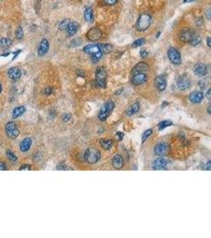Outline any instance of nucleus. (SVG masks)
I'll return each instance as SVG.
<instances>
[{
	"label": "nucleus",
	"instance_id": "obj_1",
	"mask_svg": "<svg viewBox=\"0 0 211 238\" xmlns=\"http://www.w3.org/2000/svg\"><path fill=\"white\" fill-rule=\"evenodd\" d=\"M151 16L149 15V14L144 13V14H141L139 16L138 19L137 20V22H136L135 27L138 31H145V30H146L149 27V26L151 25Z\"/></svg>",
	"mask_w": 211,
	"mask_h": 238
},
{
	"label": "nucleus",
	"instance_id": "obj_2",
	"mask_svg": "<svg viewBox=\"0 0 211 238\" xmlns=\"http://www.w3.org/2000/svg\"><path fill=\"white\" fill-rule=\"evenodd\" d=\"M101 152L98 149L94 148H89L86 149L84 154V159L85 161L89 164H96L101 159Z\"/></svg>",
	"mask_w": 211,
	"mask_h": 238
},
{
	"label": "nucleus",
	"instance_id": "obj_3",
	"mask_svg": "<svg viewBox=\"0 0 211 238\" xmlns=\"http://www.w3.org/2000/svg\"><path fill=\"white\" fill-rule=\"evenodd\" d=\"M115 108V104L112 101H108V102H105L103 106H102L101 111H100L99 115L98 117L101 121H105L107 118L108 117V116L110 115V114L112 113V111H113V109Z\"/></svg>",
	"mask_w": 211,
	"mask_h": 238
},
{
	"label": "nucleus",
	"instance_id": "obj_4",
	"mask_svg": "<svg viewBox=\"0 0 211 238\" xmlns=\"http://www.w3.org/2000/svg\"><path fill=\"white\" fill-rule=\"evenodd\" d=\"M96 81L100 87H106V72L103 67H98L96 69Z\"/></svg>",
	"mask_w": 211,
	"mask_h": 238
},
{
	"label": "nucleus",
	"instance_id": "obj_5",
	"mask_svg": "<svg viewBox=\"0 0 211 238\" xmlns=\"http://www.w3.org/2000/svg\"><path fill=\"white\" fill-rule=\"evenodd\" d=\"M196 33L190 29H184L180 33V39L185 43H190L196 36Z\"/></svg>",
	"mask_w": 211,
	"mask_h": 238
},
{
	"label": "nucleus",
	"instance_id": "obj_6",
	"mask_svg": "<svg viewBox=\"0 0 211 238\" xmlns=\"http://www.w3.org/2000/svg\"><path fill=\"white\" fill-rule=\"evenodd\" d=\"M168 57L169 58L170 61L174 64H181L182 60H181V54L180 52L177 50L175 48H170L168 51Z\"/></svg>",
	"mask_w": 211,
	"mask_h": 238
},
{
	"label": "nucleus",
	"instance_id": "obj_7",
	"mask_svg": "<svg viewBox=\"0 0 211 238\" xmlns=\"http://www.w3.org/2000/svg\"><path fill=\"white\" fill-rule=\"evenodd\" d=\"M169 152V146L166 143H159L155 146L154 152L157 156H163L167 155Z\"/></svg>",
	"mask_w": 211,
	"mask_h": 238
},
{
	"label": "nucleus",
	"instance_id": "obj_8",
	"mask_svg": "<svg viewBox=\"0 0 211 238\" xmlns=\"http://www.w3.org/2000/svg\"><path fill=\"white\" fill-rule=\"evenodd\" d=\"M203 98H204V95L203 92H199V91H195V92H191L189 95V100L192 103L198 104L203 102Z\"/></svg>",
	"mask_w": 211,
	"mask_h": 238
},
{
	"label": "nucleus",
	"instance_id": "obj_9",
	"mask_svg": "<svg viewBox=\"0 0 211 238\" xmlns=\"http://www.w3.org/2000/svg\"><path fill=\"white\" fill-rule=\"evenodd\" d=\"M102 33L97 28H92L87 33V37L92 42H96L101 37Z\"/></svg>",
	"mask_w": 211,
	"mask_h": 238
},
{
	"label": "nucleus",
	"instance_id": "obj_10",
	"mask_svg": "<svg viewBox=\"0 0 211 238\" xmlns=\"http://www.w3.org/2000/svg\"><path fill=\"white\" fill-rule=\"evenodd\" d=\"M153 169L160 170L163 169L168 165V161L163 157H158L153 162Z\"/></svg>",
	"mask_w": 211,
	"mask_h": 238
},
{
	"label": "nucleus",
	"instance_id": "obj_11",
	"mask_svg": "<svg viewBox=\"0 0 211 238\" xmlns=\"http://www.w3.org/2000/svg\"><path fill=\"white\" fill-rule=\"evenodd\" d=\"M177 85H178V87L180 88V90H187L190 87V79L187 76H181V77L179 78L178 81H177Z\"/></svg>",
	"mask_w": 211,
	"mask_h": 238
},
{
	"label": "nucleus",
	"instance_id": "obj_12",
	"mask_svg": "<svg viewBox=\"0 0 211 238\" xmlns=\"http://www.w3.org/2000/svg\"><path fill=\"white\" fill-rule=\"evenodd\" d=\"M147 81V76L144 73H138L134 75L131 79V82L134 85H142Z\"/></svg>",
	"mask_w": 211,
	"mask_h": 238
},
{
	"label": "nucleus",
	"instance_id": "obj_13",
	"mask_svg": "<svg viewBox=\"0 0 211 238\" xmlns=\"http://www.w3.org/2000/svg\"><path fill=\"white\" fill-rule=\"evenodd\" d=\"M48 49H49V42L47 39H43L38 48V55L40 57H43L48 52Z\"/></svg>",
	"mask_w": 211,
	"mask_h": 238
},
{
	"label": "nucleus",
	"instance_id": "obj_14",
	"mask_svg": "<svg viewBox=\"0 0 211 238\" xmlns=\"http://www.w3.org/2000/svg\"><path fill=\"white\" fill-rule=\"evenodd\" d=\"M149 68V67L147 64H146L145 62H140L134 66L131 72H132L133 75L138 74V73H144L145 72L148 71Z\"/></svg>",
	"mask_w": 211,
	"mask_h": 238
},
{
	"label": "nucleus",
	"instance_id": "obj_15",
	"mask_svg": "<svg viewBox=\"0 0 211 238\" xmlns=\"http://www.w3.org/2000/svg\"><path fill=\"white\" fill-rule=\"evenodd\" d=\"M8 76L10 79H13V80H17V79H20V77L21 76V69L17 67H11L9 69Z\"/></svg>",
	"mask_w": 211,
	"mask_h": 238
},
{
	"label": "nucleus",
	"instance_id": "obj_16",
	"mask_svg": "<svg viewBox=\"0 0 211 238\" xmlns=\"http://www.w3.org/2000/svg\"><path fill=\"white\" fill-rule=\"evenodd\" d=\"M194 72L198 76H204L207 74V67L205 64H199L195 65L194 68Z\"/></svg>",
	"mask_w": 211,
	"mask_h": 238
},
{
	"label": "nucleus",
	"instance_id": "obj_17",
	"mask_svg": "<svg viewBox=\"0 0 211 238\" xmlns=\"http://www.w3.org/2000/svg\"><path fill=\"white\" fill-rule=\"evenodd\" d=\"M155 84H156V87H157V89L161 92H163V91L165 90V88H166V80H165V77L162 76H159L155 79Z\"/></svg>",
	"mask_w": 211,
	"mask_h": 238
},
{
	"label": "nucleus",
	"instance_id": "obj_18",
	"mask_svg": "<svg viewBox=\"0 0 211 238\" xmlns=\"http://www.w3.org/2000/svg\"><path fill=\"white\" fill-rule=\"evenodd\" d=\"M112 165L115 169H120L124 166V159L122 156L120 154H116L112 158Z\"/></svg>",
	"mask_w": 211,
	"mask_h": 238
},
{
	"label": "nucleus",
	"instance_id": "obj_19",
	"mask_svg": "<svg viewBox=\"0 0 211 238\" xmlns=\"http://www.w3.org/2000/svg\"><path fill=\"white\" fill-rule=\"evenodd\" d=\"M32 143H33V141H32L31 138H29V137L25 138L24 140H23L21 142V144H20V149H21V152H28V151L29 150L30 147H31Z\"/></svg>",
	"mask_w": 211,
	"mask_h": 238
},
{
	"label": "nucleus",
	"instance_id": "obj_20",
	"mask_svg": "<svg viewBox=\"0 0 211 238\" xmlns=\"http://www.w3.org/2000/svg\"><path fill=\"white\" fill-rule=\"evenodd\" d=\"M77 29H78V24L77 22H70L68 26H67V29H66V31H67L69 36L72 37L77 33Z\"/></svg>",
	"mask_w": 211,
	"mask_h": 238
},
{
	"label": "nucleus",
	"instance_id": "obj_21",
	"mask_svg": "<svg viewBox=\"0 0 211 238\" xmlns=\"http://www.w3.org/2000/svg\"><path fill=\"white\" fill-rule=\"evenodd\" d=\"M83 50H84V52H86V53L93 54L97 52H100V51H101V48H100L98 45H87L86 46H85Z\"/></svg>",
	"mask_w": 211,
	"mask_h": 238
},
{
	"label": "nucleus",
	"instance_id": "obj_22",
	"mask_svg": "<svg viewBox=\"0 0 211 238\" xmlns=\"http://www.w3.org/2000/svg\"><path fill=\"white\" fill-rule=\"evenodd\" d=\"M139 108H140V104H139L138 102H136L135 103L132 104L130 107H129L128 108H127V111H126V114L129 116L133 115V114H134L139 111Z\"/></svg>",
	"mask_w": 211,
	"mask_h": 238
},
{
	"label": "nucleus",
	"instance_id": "obj_23",
	"mask_svg": "<svg viewBox=\"0 0 211 238\" xmlns=\"http://www.w3.org/2000/svg\"><path fill=\"white\" fill-rule=\"evenodd\" d=\"M26 112V107L23 106H20V107H17L14 108L12 113L13 118H17V117H21L24 113Z\"/></svg>",
	"mask_w": 211,
	"mask_h": 238
},
{
	"label": "nucleus",
	"instance_id": "obj_24",
	"mask_svg": "<svg viewBox=\"0 0 211 238\" xmlns=\"http://www.w3.org/2000/svg\"><path fill=\"white\" fill-rule=\"evenodd\" d=\"M84 17L87 22H91L93 20V11L91 7H87L84 12Z\"/></svg>",
	"mask_w": 211,
	"mask_h": 238
},
{
	"label": "nucleus",
	"instance_id": "obj_25",
	"mask_svg": "<svg viewBox=\"0 0 211 238\" xmlns=\"http://www.w3.org/2000/svg\"><path fill=\"white\" fill-rule=\"evenodd\" d=\"M100 144L102 146V148H104L106 150H109L110 148H112L113 141H112V139H104L103 138V139H101Z\"/></svg>",
	"mask_w": 211,
	"mask_h": 238
},
{
	"label": "nucleus",
	"instance_id": "obj_26",
	"mask_svg": "<svg viewBox=\"0 0 211 238\" xmlns=\"http://www.w3.org/2000/svg\"><path fill=\"white\" fill-rule=\"evenodd\" d=\"M99 45L100 48H101V51L102 52V53H108L111 51L112 50V45H110V44H100Z\"/></svg>",
	"mask_w": 211,
	"mask_h": 238
},
{
	"label": "nucleus",
	"instance_id": "obj_27",
	"mask_svg": "<svg viewBox=\"0 0 211 238\" xmlns=\"http://www.w3.org/2000/svg\"><path fill=\"white\" fill-rule=\"evenodd\" d=\"M7 134L11 139H15V138H17L19 136L20 132H19V130H17V128H15V129H13V130H7Z\"/></svg>",
	"mask_w": 211,
	"mask_h": 238
},
{
	"label": "nucleus",
	"instance_id": "obj_28",
	"mask_svg": "<svg viewBox=\"0 0 211 238\" xmlns=\"http://www.w3.org/2000/svg\"><path fill=\"white\" fill-rule=\"evenodd\" d=\"M173 124L172 123V121H170V120H164V121H161V122L158 124V129H159L160 130H164V129H165V128L168 127V126H172V125Z\"/></svg>",
	"mask_w": 211,
	"mask_h": 238
},
{
	"label": "nucleus",
	"instance_id": "obj_29",
	"mask_svg": "<svg viewBox=\"0 0 211 238\" xmlns=\"http://www.w3.org/2000/svg\"><path fill=\"white\" fill-rule=\"evenodd\" d=\"M12 45V41L9 38H2L0 40V46L3 48H8Z\"/></svg>",
	"mask_w": 211,
	"mask_h": 238
},
{
	"label": "nucleus",
	"instance_id": "obj_30",
	"mask_svg": "<svg viewBox=\"0 0 211 238\" xmlns=\"http://www.w3.org/2000/svg\"><path fill=\"white\" fill-rule=\"evenodd\" d=\"M70 22V20L69 18H67V19H64L63 21H62L61 22L59 23V29H60V30H66L67 28V26H68L69 23Z\"/></svg>",
	"mask_w": 211,
	"mask_h": 238
},
{
	"label": "nucleus",
	"instance_id": "obj_31",
	"mask_svg": "<svg viewBox=\"0 0 211 238\" xmlns=\"http://www.w3.org/2000/svg\"><path fill=\"white\" fill-rule=\"evenodd\" d=\"M145 43H146V40L144 38H139V39L136 40L135 42H134V43L132 44V47L133 48H138V47L143 45Z\"/></svg>",
	"mask_w": 211,
	"mask_h": 238
},
{
	"label": "nucleus",
	"instance_id": "obj_32",
	"mask_svg": "<svg viewBox=\"0 0 211 238\" xmlns=\"http://www.w3.org/2000/svg\"><path fill=\"white\" fill-rule=\"evenodd\" d=\"M102 52H96V53H93L92 54V61H93V62H97V61H99L101 59L102 57Z\"/></svg>",
	"mask_w": 211,
	"mask_h": 238
},
{
	"label": "nucleus",
	"instance_id": "obj_33",
	"mask_svg": "<svg viewBox=\"0 0 211 238\" xmlns=\"http://www.w3.org/2000/svg\"><path fill=\"white\" fill-rule=\"evenodd\" d=\"M152 133H153V130H152L151 129L146 130V131H145L144 133H143V138H142V140H143V143H144V142L146 141V140H147L148 137H149V136L152 134Z\"/></svg>",
	"mask_w": 211,
	"mask_h": 238
},
{
	"label": "nucleus",
	"instance_id": "obj_34",
	"mask_svg": "<svg viewBox=\"0 0 211 238\" xmlns=\"http://www.w3.org/2000/svg\"><path fill=\"white\" fill-rule=\"evenodd\" d=\"M7 156L8 157V159L12 162H16L17 161V158L11 150H7Z\"/></svg>",
	"mask_w": 211,
	"mask_h": 238
},
{
	"label": "nucleus",
	"instance_id": "obj_35",
	"mask_svg": "<svg viewBox=\"0 0 211 238\" xmlns=\"http://www.w3.org/2000/svg\"><path fill=\"white\" fill-rule=\"evenodd\" d=\"M201 42H202V38H201V37L199 36V35H196L194 39L190 42V45H193V46H195V45H199V44L201 43Z\"/></svg>",
	"mask_w": 211,
	"mask_h": 238
},
{
	"label": "nucleus",
	"instance_id": "obj_36",
	"mask_svg": "<svg viewBox=\"0 0 211 238\" xmlns=\"http://www.w3.org/2000/svg\"><path fill=\"white\" fill-rule=\"evenodd\" d=\"M23 35H24V32H23L22 28L20 26V27L17 28V30H16L15 36L17 39H21V38L23 37Z\"/></svg>",
	"mask_w": 211,
	"mask_h": 238
},
{
	"label": "nucleus",
	"instance_id": "obj_37",
	"mask_svg": "<svg viewBox=\"0 0 211 238\" xmlns=\"http://www.w3.org/2000/svg\"><path fill=\"white\" fill-rule=\"evenodd\" d=\"M82 40L80 37L74 38L72 42H71V45H72V46H75V47L80 46V45H82Z\"/></svg>",
	"mask_w": 211,
	"mask_h": 238
},
{
	"label": "nucleus",
	"instance_id": "obj_38",
	"mask_svg": "<svg viewBox=\"0 0 211 238\" xmlns=\"http://www.w3.org/2000/svg\"><path fill=\"white\" fill-rule=\"evenodd\" d=\"M5 128H6V131H7V130L15 129V128H17V126H16V124L14 122V121H10V122H8L7 125H6Z\"/></svg>",
	"mask_w": 211,
	"mask_h": 238
},
{
	"label": "nucleus",
	"instance_id": "obj_39",
	"mask_svg": "<svg viewBox=\"0 0 211 238\" xmlns=\"http://www.w3.org/2000/svg\"><path fill=\"white\" fill-rule=\"evenodd\" d=\"M71 117H72V116H71V114H64L63 115L62 119H63V121H65V122H67V121H70Z\"/></svg>",
	"mask_w": 211,
	"mask_h": 238
},
{
	"label": "nucleus",
	"instance_id": "obj_40",
	"mask_svg": "<svg viewBox=\"0 0 211 238\" xmlns=\"http://www.w3.org/2000/svg\"><path fill=\"white\" fill-rule=\"evenodd\" d=\"M57 170H66L67 169V165L64 163H59L57 165Z\"/></svg>",
	"mask_w": 211,
	"mask_h": 238
},
{
	"label": "nucleus",
	"instance_id": "obj_41",
	"mask_svg": "<svg viewBox=\"0 0 211 238\" xmlns=\"http://www.w3.org/2000/svg\"><path fill=\"white\" fill-rule=\"evenodd\" d=\"M140 56L142 58H146L148 57V52L145 49H143L140 51Z\"/></svg>",
	"mask_w": 211,
	"mask_h": 238
},
{
	"label": "nucleus",
	"instance_id": "obj_42",
	"mask_svg": "<svg viewBox=\"0 0 211 238\" xmlns=\"http://www.w3.org/2000/svg\"><path fill=\"white\" fill-rule=\"evenodd\" d=\"M19 170H21V171H23V170H26V171H29V170H31V167H29V165L28 164H24V165L21 166Z\"/></svg>",
	"mask_w": 211,
	"mask_h": 238
},
{
	"label": "nucleus",
	"instance_id": "obj_43",
	"mask_svg": "<svg viewBox=\"0 0 211 238\" xmlns=\"http://www.w3.org/2000/svg\"><path fill=\"white\" fill-rule=\"evenodd\" d=\"M52 92H53V90H52V88L51 87H48L45 90V94L46 95H50L52 93Z\"/></svg>",
	"mask_w": 211,
	"mask_h": 238
},
{
	"label": "nucleus",
	"instance_id": "obj_44",
	"mask_svg": "<svg viewBox=\"0 0 211 238\" xmlns=\"http://www.w3.org/2000/svg\"><path fill=\"white\" fill-rule=\"evenodd\" d=\"M105 2L108 5H114L117 2V0H105Z\"/></svg>",
	"mask_w": 211,
	"mask_h": 238
},
{
	"label": "nucleus",
	"instance_id": "obj_45",
	"mask_svg": "<svg viewBox=\"0 0 211 238\" xmlns=\"http://www.w3.org/2000/svg\"><path fill=\"white\" fill-rule=\"evenodd\" d=\"M7 170V167H6L5 164L2 163V161H0V171H5Z\"/></svg>",
	"mask_w": 211,
	"mask_h": 238
},
{
	"label": "nucleus",
	"instance_id": "obj_46",
	"mask_svg": "<svg viewBox=\"0 0 211 238\" xmlns=\"http://www.w3.org/2000/svg\"><path fill=\"white\" fill-rule=\"evenodd\" d=\"M116 135L119 136V140L120 141L123 140V138H124V133H121V132H117Z\"/></svg>",
	"mask_w": 211,
	"mask_h": 238
},
{
	"label": "nucleus",
	"instance_id": "obj_47",
	"mask_svg": "<svg viewBox=\"0 0 211 238\" xmlns=\"http://www.w3.org/2000/svg\"><path fill=\"white\" fill-rule=\"evenodd\" d=\"M210 164H211L210 161H208V162H207V164H206V168H205V169L207 170V171H209V170H210Z\"/></svg>",
	"mask_w": 211,
	"mask_h": 238
},
{
	"label": "nucleus",
	"instance_id": "obj_48",
	"mask_svg": "<svg viewBox=\"0 0 211 238\" xmlns=\"http://www.w3.org/2000/svg\"><path fill=\"white\" fill-rule=\"evenodd\" d=\"M206 97L208 98V100L209 101L210 100V89H209V88L208 89L207 93H206Z\"/></svg>",
	"mask_w": 211,
	"mask_h": 238
},
{
	"label": "nucleus",
	"instance_id": "obj_49",
	"mask_svg": "<svg viewBox=\"0 0 211 238\" xmlns=\"http://www.w3.org/2000/svg\"><path fill=\"white\" fill-rule=\"evenodd\" d=\"M207 45L208 46L210 47L211 46V42H210V37L207 38Z\"/></svg>",
	"mask_w": 211,
	"mask_h": 238
},
{
	"label": "nucleus",
	"instance_id": "obj_50",
	"mask_svg": "<svg viewBox=\"0 0 211 238\" xmlns=\"http://www.w3.org/2000/svg\"><path fill=\"white\" fill-rule=\"evenodd\" d=\"M194 1H195V0H184V3H187V2H194Z\"/></svg>",
	"mask_w": 211,
	"mask_h": 238
},
{
	"label": "nucleus",
	"instance_id": "obj_51",
	"mask_svg": "<svg viewBox=\"0 0 211 238\" xmlns=\"http://www.w3.org/2000/svg\"><path fill=\"white\" fill-rule=\"evenodd\" d=\"M208 114H211V111H210V106H209L208 107Z\"/></svg>",
	"mask_w": 211,
	"mask_h": 238
},
{
	"label": "nucleus",
	"instance_id": "obj_52",
	"mask_svg": "<svg viewBox=\"0 0 211 238\" xmlns=\"http://www.w3.org/2000/svg\"><path fill=\"white\" fill-rule=\"evenodd\" d=\"M2 84L0 83V94H1V92H2Z\"/></svg>",
	"mask_w": 211,
	"mask_h": 238
},
{
	"label": "nucleus",
	"instance_id": "obj_53",
	"mask_svg": "<svg viewBox=\"0 0 211 238\" xmlns=\"http://www.w3.org/2000/svg\"><path fill=\"white\" fill-rule=\"evenodd\" d=\"M160 35H161V31H159V32H158V33H157V37H159V36H160Z\"/></svg>",
	"mask_w": 211,
	"mask_h": 238
}]
</instances>
